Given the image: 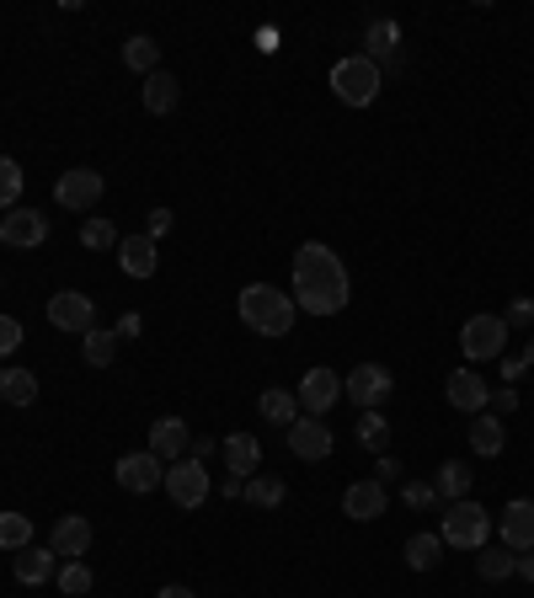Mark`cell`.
<instances>
[{"mask_svg":"<svg viewBox=\"0 0 534 598\" xmlns=\"http://www.w3.org/2000/svg\"><path fill=\"white\" fill-rule=\"evenodd\" d=\"M353 300V278L327 241H305L294 252V305L310 316H336Z\"/></svg>","mask_w":534,"mask_h":598,"instance_id":"obj_1","label":"cell"},{"mask_svg":"<svg viewBox=\"0 0 534 598\" xmlns=\"http://www.w3.org/2000/svg\"><path fill=\"white\" fill-rule=\"evenodd\" d=\"M236 305H241V321L257 336H289L294 332V316H300V305L283 289H272V283H246Z\"/></svg>","mask_w":534,"mask_h":598,"instance_id":"obj_2","label":"cell"},{"mask_svg":"<svg viewBox=\"0 0 534 598\" xmlns=\"http://www.w3.org/2000/svg\"><path fill=\"white\" fill-rule=\"evenodd\" d=\"M380 86H385V75H380V65L369 54H347V60L332 65V97L347 102V107H369L380 97Z\"/></svg>","mask_w":534,"mask_h":598,"instance_id":"obj_3","label":"cell"},{"mask_svg":"<svg viewBox=\"0 0 534 598\" xmlns=\"http://www.w3.org/2000/svg\"><path fill=\"white\" fill-rule=\"evenodd\" d=\"M486 534H492V519H486V508L481 502H470V497H460V502H449V513H444V545H455V550H481L486 545Z\"/></svg>","mask_w":534,"mask_h":598,"instance_id":"obj_4","label":"cell"},{"mask_svg":"<svg viewBox=\"0 0 534 598\" xmlns=\"http://www.w3.org/2000/svg\"><path fill=\"white\" fill-rule=\"evenodd\" d=\"M460 353H466L470 364L503 358L508 353V321L503 316H470L466 327H460Z\"/></svg>","mask_w":534,"mask_h":598,"instance_id":"obj_5","label":"cell"},{"mask_svg":"<svg viewBox=\"0 0 534 598\" xmlns=\"http://www.w3.org/2000/svg\"><path fill=\"white\" fill-rule=\"evenodd\" d=\"M208 492H214V481H208V466L203 460H177V466H166V497L182 508V513H193L208 502Z\"/></svg>","mask_w":534,"mask_h":598,"instance_id":"obj_6","label":"cell"},{"mask_svg":"<svg viewBox=\"0 0 534 598\" xmlns=\"http://www.w3.org/2000/svg\"><path fill=\"white\" fill-rule=\"evenodd\" d=\"M396 391V380H391V369L385 364H358L347 380H342V396L353 400V406H364V411H380L385 400Z\"/></svg>","mask_w":534,"mask_h":598,"instance_id":"obj_7","label":"cell"},{"mask_svg":"<svg viewBox=\"0 0 534 598\" xmlns=\"http://www.w3.org/2000/svg\"><path fill=\"white\" fill-rule=\"evenodd\" d=\"M107 193V177L102 171H91V166H69L65 177L54 182V203L69 208V214H86V208H97V199Z\"/></svg>","mask_w":534,"mask_h":598,"instance_id":"obj_8","label":"cell"},{"mask_svg":"<svg viewBox=\"0 0 534 598\" xmlns=\"http://www.w3.org/2000/svg\"><path fill=\"white\" fill-rule=\"evenodd\" d=\"M49 327H54V332L86 336L91 327H97V300L80 294V289H60V294L49 300Z\"/></svg>","mask_w":534,"mask_h":598,"instance_id":"obj_9","label":"cell"},{"mask_svg":"<svg viewBox=\"0 0 534 598\" xmlns=\"http://www.w3.org/2000/svg\"><path fill=\"white\" fill-rule=\"evenodd\" d=\"M43 241H49V214L43 208H11V214H0V246L33 252Z\"/></svg>","mask_w":534,"mask_h":598,"instance_id":"obj_10","label":"cell"},{"mask_svg":"<svg viewBox=\"0 0 534 598\" xmlns=\"http://www.w3.org/2000/svg\"><path fill=\"white\" fill-rule=\"evenodd\" d=\"M283 433H289V455H294V460H327V455H332V428H327L321 417H305V411H300Z\"/></svg>","mask_w":534,"mask_h":598,"instance_id":"obj_11","label":"cell"},{"mask_svg":"<svg viewBox=\"0 0 534 598\" xmlns=\"http://www.w3.org/2000/svg\"><path fill=\"white\" fill-rule=\"evenodd\" d=\"M294 400L305 406V417H327L336 400H342V380H336L332 369H305V380H300Z\"/></svg>","mask_w":534,"mask_h":598,"instance_id":"obj_12","label":"cell"},{"mask_svg":"<svg viewBox=\"0 0 534 598\" xmlns=\"http://www.w3.org/2000/svg\"><path fill=\"white\" fill-rule=\"evenodd\" d=\"M113 475H118V486H124V492H134V497H144V492H155V486H166V460H155L150 449H144V455H124Z\"/></svg>","mask_w":534,"mask_h":598,"instance_id":"obj_13","label":"cell"},{"mask_svg":"<svg viewBox=\"0 0 534 598\" xmlns=\"http://www.w3.org/2000/svg\"><path fill=\"white\" fill-rule=\"evenodd\" d=\"M188 449H193V428H188L182 417H161V422L150 428V455H155V460L177 466V460H188Z\"/></svg>","mask_w":534,"mask_h":598,"instance_id":"obj_14","label":"cell"},{"mask_svg":"<svg viewBox=\"0 0 534 598\" xmlns=\"http://www.w3.org/2000/svg\"><path fill=\"white\" fill-rule=\"evenodd\" d=\"M444 396H449V406H455V411L481 417V411H486V400H492V385H486L475 369H455V374H449V385H444Z\"/></svg>","mask_w":534,"mask_h":598,"instance_id":"obj_15","label":"cell"},{"mask_svg":"<svg viewBox=\"0 0 534 598\" xmlns=\"http://www.w3.org/2000/svg\"><path fill=\"white\" fill-rule=\"evenodd\" d=\"M91 539H97L91 519H80V513H65V519L54 524V534H49V550H54V556H65V561H80V556L91 550Z\"/></svg>","mask_w":534,"mask_h":598,"instance_id":"obj_16","label":"cell"},{"mask_svg":"<svg viewBox=\"0 0 534 598\" xmlns=\"http://www.w3.org/2000/svg\"><path fill=\"white\" fill-rule=\"evenodd\" d=\"M497 530H503V545H508V550H534V502L530 497H513V502L503 508Z\"/></svg>","mask_w":534,"mask_h":598,"instance_id":"obj_17","label":"cell"},{"mask_svg":"<svg viewBox=\"0 0 534 598\" xmlns=\"http://www.w3.org/2000/svg\"><path fill=\"white\" fill-rule=\"evenodd\" d=\"M385 502H391V497H385V486H380L374 475H369V481H353V486L342 492V513H347V519H358V524L380 519V513H385Z\"/></svg>","mask_w":534,"mask_h":598,"instance_id":"obj_18","label":"cell"},{"mask_svg":"<svg viewBox=\"0 0 534 598\" xmlns=\"http://www.w3.org/2000/svg\"><path fill=\"white\" fill-rule=\"evenodd\" d=\"M219 455H225V470L241 475V481H252L257 466H263V444H257L252 433H230V438L219 444Z\"/></svg>","mask_w":534,"mask_h":598,"instance_id":"obj_19","label":"cell"},{"mask_svg":"<svg viewBox=\"0 0 534 598\" xmlns=\"http://www.w3.org/2000/svg\"><path fill=\"white\" fill-rule=\"evenodd\" d=\"M54 561H60V556H54L49 545H27V550H16V583H22V588H38V583L60 577Z\"/></svg>","mask_w":534,"mask_h":598,"instance_id":"obj_20","label":"cell"},{"mask_svg":"<svg viewBox=\"0 0 534 598\" xmlns=\"http://www.w3.org/2000/svg\"><path fill=\"white\" fill-rule=\"evenodd\" d=\"M118 263H124L129 278H155L161 252H155V241H150V236H124V241H118Z\"/></svg>","mask_w":534,"mask_h":598,"instance_id":"obj_21","label":"cell"},{"mask_svg":"<svg viewBox=\"0 0 534 598\" xmlns=\"http://www.w3.org/2000/svg\"><path fill=\"white\" fill-rule=\"evenodd\" d=\"M364 54L374 60V65H385V60H396L400 54V27L391 16H374L369 22V33H364Z\"/></svg>","mask_w":534,"mask_h":598,"instance_id":"obj_22","label":"cell"},{"mask_svg":"<svg viewBox=\"0 0 534 598\" xmlns=\"http://www.w3.org/2000/svg\"><path fill=\"white\" fill-rule=\"evenodd\" d=\"M182 102V86H177V75H166V69H155V75H144V113H171Z\"/></svg>","mask_w":534,"mask_h":598,"instance_id":"obj_23","label":"cell"},{"mask_svg":"<svg viewBox=\"0 0 534 598\" xmlns=\"http://www.w3.org/2000/svg\"><path fill=\"white\" fill-rule=\"evenodd\" d=\"M475 572H481V583H508V577L519 572V550H508V545H481Z\"/></svg>","mask_w":534,"mask_h":598,"instance_id":"obj_24","label":"cell"},{"mask_svg":"<svg viewBox=\"0 0 534 598\" xmlns=\"http://www.w3.org/2000/svg\"><path fill=\"white\" fill-rule=\"evenodd\" d=\"M503 444H508V433H503V417L481 411V417L470 422V449H475L481 460H492V455H503Z\"/></svg>","mask_w":534,"mask_h":598,"instance_id":"obj_25","label":"cell"},{"mask_svg":"<svg viewBox=\"0 0 534 598\" xmlns=\"http://www.w3.org/2000/svg\"><path fill=\"white\" fill-rule=\"evenodd\" d=\"M0 400L5 406H33L38 400V374L33 369H0Z\"/></svg>","mask_w":534,"mask_h":598,"instance_id":"obj_26","label":"cell"},{"mask_svg":"<svg viewBox=\"0 0 534 598\" xmlns=\"http://www.w3.org/2000/svg\"><path fill=\"white\" fill-rule=\"evenodd\" d=\"M438 561H444V539L438 534H411L406 539V567L411 572H433Z\"/></svg>","mask_w":534,"mask_h":598,"instance_id":"obj_27","label":"cell"},{"mask_svg":"<svg viewBox=\"0 0 534 598\" xmlns=\"http://www.w3.org/2000/svg\"><path fill=\"white\" fill-rule=\"evenodd\" d=\"M124 65H129L134 75H155V69H161V43L144 38V33H134L129 43H124Z\"/></svg>","mask_w":534,"mask_h":598,"instance_id":"obj_28","label":"cell"},{"mask_svg":"<svg viewBox=\"0 0 534 598\" xmlns=\"http://www.w3.org/2000/svg\"><path fill=\"white\" fill-rule=\"evenodd\" d=\"M257 411H263L267 422H278V428H289V422L300 417V400H294V391H263V400H257Z\"/></svg>","mask_w":534,"mask_h":598,"instance_id":"obj_29","label":"cell"},{"mask_svg":"<svg viewBox=\"0 0 534 598\" xmlns=\"http://www.w3.org/2000/svg\"><path fill=\"white\" fill-rule=\"evenodd\" d=\"M80 358L91 364V369H107L113 358H118V332H86V347H80Z\"/></svg>","mask_w":534,"mask_h":598,"instance_id":"obj_30","label":"cell"},{"mask_svg":"<svg viewBox=\"0 0 534 598\" xmlns=\"http://www.w3.org/2000/svg\"><path fill=\"white\" fill-rule=\"evenodd\" d=\"M283 497H289V486H283L278 475H263V470H257V475L246 481V502H252V508H278Z\"/></svg>","mask_w":534,"mask_h":598,"instance_id":"obj_31","label":"cell"},{"mask_svg":"<svg viewBox=\"0 0 534 598\" xmlns=\"http://www.w3.org/2000/svg\"><path fill=\"white\" fill-rule=\"evenodd\" d=\"M358 444L374 449V455H385V444H391V422H385V411H364V417H358Z\"/></svg>","mask_w":534,"mask_h":598,"instance_id":"obj_32","label":"cell"},{"mask_svg":"<svg viewBox=\"0 0 534 598\" xmlns=\"http://www.w3.org/2000/svg\"><path fill=\"white\" fill-rule=\"evenodd\" d=\"M438 497H444V502L470 497V466H466V460H449V466L438 470Z\"/></svg>","mask_w":534,"mask_h":598,"instance_id":"obj_33","label":"cell"},{"mask_svg":"<svg viewBox=\"0 0 534 598\" xmlns=\"http://www.w3.org/2000/svg\"><path fill=\"white\" fill-rule=\"evenodd\" d=\"M33 545V519L27 513H0V550H27Z\"/></svg>","mask_w":534,"mask_h":598,"instance_id":"obj_34","label":"cell"},{"mask_svg":"<svg viewBox=\"0 0 534 598\" xmlns=\"http://www.w3.org/2000/svg\"><path fill=\"white\" fill-rule=\"evenodd\" d=\"M0 208H22V166L11 155H0Z\"/></svg>","mask_w":534,"mask_h":598,"instance_id":"obj_35","label":"cell"},{"mask_svg":"<svg viewBox=\"0 0 534 598\" xmlns=\"http://www.w3.org/2000/svg\"><path fill=\"white\" fill-rule=\"evenodd\" d=\"M118 241H124V236H118L113 219H102V214L80 225V246H91V252H107V246H118Z\"/></svg>","mask_w":534,"mask_h":598,"instance_id":"obj_36","label":"cell"},{"mask_svg":"<svg viewBox=\"0 0 534 598\" xmlns=\"http://www.w3.org/2000/svg\"><path fill=\"white\" fill-rule=\"evenodd\" d=\"M54 583H60V594H65V598H80V594H91V567H86V561H65Z\"/></svg>","mask_w":534,"mask_h":598,"instance_id":"obj_37","label":"cell"},{"mask_svg":"<svg viewBox=\"0 0 534 598\" xmlns=\"http://www.w3.org/2000/svg\"><path fill=\"white\" fill-rule=\"evenodd\" d=\"M400 502H406V508H433V502H438V486H428V481H406V486H400Z\"/></svg>","mask_w":534,"mask_h":598,"instance_id":"obj_38","label":"cell"},{"mask_svg":"<svg viewBox=\"0 0 534 598\" xmlns=\"http://www.w3.org/2000/svg\"><path fill=\"white\" fill-rule=\"evenodd\" d=\"M22 347V321L16 316H0V358H11Z\"/></svg>","mask_w":534,"mask_h":598,"instance_id":"obj_39","label":"cell"},{"mask_svg":"<svg viewBox=\"0 0 534 598\" xmlns=\"http://www.w3.org/2000/svg\"><path fill=\"white\" fill-rule=\"evenodd\" d=\"M486 406H492V417H508V411L519 406V391H508V385H503V391H492V400H486Z\"/></svg>","mask_w":534,"mask_h":598,"instance_id":"obj_40","label":"cell"},{"mask_svg":"<svg viewBox=\"0 0 534 598\" xmlns=\"http://www.w3.org/2000/svg\"><path fill=\"white\" fill-rule=\"evenodd\" d=\"M166 230H171V208H150V230H144V236H150V241H161Z\"/></svg>","mask_w":534,"mask_h":598,"instance_id":"obj_41","label":"cell"},{"mask_svg":"<svg viewBox=\"0 0 534 598\" xmlns=\"http://www.w3.org/2000/svg\"><path fill=\"white\" fill-rule=\"evenodd\" d=\"M503 321H519V327H524V321H534V300H513Z\"/></svg>","mask_w":534,"mask_h":598,"instance_id":"obj_42","label":"cell"},{"mask_svg":"<svg viewBox=\"0 0 534 598\" xmlns=\"http://www.w3.org/2000/svg\"><path fill=\"white\" fill-rule=\"evenodd\" d=\"M396 475H400V466L391 460V455H380V466H374V481H380V486H391Z\"/></svg>","mask_w":534,"mask_h":598,"instance_id":"obj_43","label":"cell"},{"mask_svg":"<svg viewBox=\"0 0 534 598\" xmlns=\"http://www.w3.org/2000/svg\"><path fill=\"white\" fill-rule=\"evenodd\" d=\"M257 49H263V54L278 49V33H272V27H257Z\"/></svg>","mask_w":534,"mask_h":598,"instance_id":"obj_44","label":"cell"},{"mask_svg":"<svg viewBox=\"0 0 534 598\" xmlns=\"http://www.w3.org/2000/svg\"><path fill=\"white\" fill-rule=\"evenodd\" d=\"M139 327H144L139 316H124V321H118V342H124V336H139Z\"/></svg>","mask_w":534,"mask_h":598,"instance_id":"obj_45","label":"cell"},{"mask_svg":"<svg viewBox=\"0 0 534 598\" xmlns=\"http://www.w3.org/2000/svg\"><path fill=\"white\" fill-rule=\"evenodd\" d=\"M155 598H199V594H193V588H182V583H166Z\"/></svg>","mask_w":534,"mask_h":598,"instance_id":"obj_46","label":"cell"},{"mask_svg":"<svg viewBox=\"0 0 534 598\" xmlns=\"http://www.w3.org/2000/svg\"><path fill=\"white\" fill-rule=\"evenodd\" d=\"M214 449H219V444H214V438H193V460H208V455H214Z\"/></svg>","mask_w":534,"mask_h":598,"instance_id":"obj_47","label":"cell"},{"mask_svg":"<svg viewBox=\"0 0 534 598\" xmlns=\"http://www.w3.org/2000/svg\"><path fill=\"white\" fill-rule=\"evenodd\" d=\"M524 369H530V364H524V358H503V374H508V380H519V374H524Z\"/></svg>","mask_w":534,"mask_h":598,"instance_id":"obj_48","label":"cell"},{"mask_svg":"<svg viewBox=\"0 0 534 598\" xmlns=\"http://www.w3.org/2000/svg\"><path fill=\"white\" fill-rule=\"evenodd\" d=\"M225 497H246V481L241 475H225Z\"/></svg>","mask_w":534,"mask_h":598,"instance_id":"obj_49","label":"cell"},{"mask_svg":"<svg viewBox=\"0 0 534 598\" xmlns=\"http://www.w3.org/2000/svg\"><path fill=\"white\" fill-rule=\"evenodd\" d=\"M519 572H524V577H530V583H534V556H530V550L519 556Z\"/></svg>","mask_w":534,"mask_h":598,"instance_id":"obj_50","label":"cell"},{"mask_svg":"<svg viewBox=\"0 0 534 598\" xmlns=\"http://www.w3.org/2000/svg\"><path fill=\"white\" fill-rule=\"evenodd\" d=\"M524 364H530V369H534V342H530V347H524Z\"/></svg>","mask_w":534,"mask_h":598,"instance_id":"obj_51","label":"cell"}]
</instances>
